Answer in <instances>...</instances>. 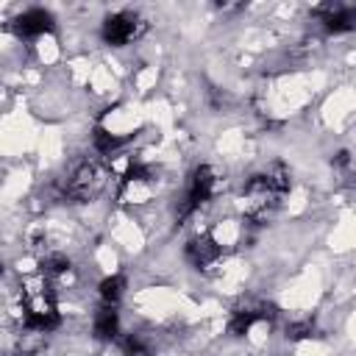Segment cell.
Listing matches in <instances>:
<instances>
[{"label":"cell","instance_id":"cell-1","mask_svg":"<svg viewBox=\"0 0 356 356\" xmlns=\"http://www.w3.org/2000/svg\"><path fill=\"white\" fill-rule=\"evenodd\" d=\"M286 189H289V172L281 164H275L267 172L253 175L242 189V211H245V217L250 222H256V225L264 222L273 214V209L278 206V200L286 195Z\"/></svg>","mask_w":356,"mask_h":356},{"label":"cell","instance_id":"cell-2","mask_svg":"<svg viewBox=\"0 0 356 356\" xmlns=\"http://www.w3.org/2000/svg\"><path fill=\"white\" fill-rule=\"evenodd\" d=\"M61 314L53 303V292L44 278L25 284V328L33 331H53L58 328Z\"/></svg>","mask_w":356,"mask_h":356},{"label":"cell","instance_id":"cell-3","mask_svg":"<svg viewBox=\"0 0 356 356\" xmlns=\"http://www.w3.org/2000/svg\"><path fill=\"white\" fill-rule=\"evenodd\" d=\"M106 184V167L97 159H83L72 167V172L64 181V197L83 203L89 197H95Z\"/></svg>","mask_w":356,"mask_h":356},{"label":"cell","instance_id":"cell-4","mask_svg":"<svg viewBox=\"0 0 356 356\" xmlns=\"http://www.w3.org/2000/svg\"><path fill=\"white\" fill-rule=\"evenodd\" d=\"M211 189H214V172L209 164H200L195 172H192V181H189V189H186V197L178 209V217H189L195 209H200L209 197H211Z\"/></svg>","mask_w":356,"mask_h":356},{"label":"cell","instance_id":"cell-5","mask_svg":"<svg viewBox=\"0 0 356 356\" xmlns=\"http://www.w3.org/2000/svg\"><path fill=\"white\" fill-rule=\"evenodd\" d=\"M136 31H139L136 14H131V11H117V14H108V17L103 19L100 36H103L106 44L120 47V44H128V42L136 36Z\"/></svg>","mask_w":356,"mask_h":356},{"label":"cell","instance_id":"cell-6","mask_svg":"<svg viewBox=\"0 0 356 356\" xmlns=\"http://www.w3.org/2000/svg\"><path fill=\"white\" fill-rule=\"evenodd\" d=\"M150 170L145 164H128V170L122 172V184H120V200L131 203V200H145L150 195Z\"/></svg>","mask_w":356,"mask_h":356},{"label":"cell","instance_id":"cell-7","mask_svg":"<svg viewBox=\"0 0 356 356\" xmlns=\"http://www.w3.org/2000/svg\"><path fill=\"white\" fill-rule=\"evenodd\" d=\"M222 253V245L214 239V236H195L186 242V259L197 267V270H206L211 267Z\"/></svg>","mask_w":356,"mask_h":356},{"label":"cell","instance_id":"cell-8","mask_svg":"<svg viewBox=\"0 0 356 356\" xmlns=\"http://www.w3.org/2000/svg\"><path fill=\"white\" fill-rule=\"evenodd\" d=\"M14 31L17 36H42L53 31V14L44 8H28L14 19Z\"/></svg>","mask_w":356,"mask_h":356},{"label":"cell","instance_id":"cell-9","mask_svg":"<svg viewBox=\"0 0 356 356\" xmlns=\"http://www.w3.org/2000/svg\"><path fill=\"white\" fill-rule=\"evenodd\" d=\"M273 314H275V306L273 303H256V306H248V309H236L234 317H231V323H228V331L234 337H242L256 320H267Z\"/></svg>","mask_w":356,"mask_h":356},{"label":"cell","instance_id":"cell-10","mask_svg":"<svg viewBox=\"0 0 356 356\" xmlns=\"http://www.w3.org/2000/svg\"><path fill=\"white\" fill-rule=\"evenodd\" d=\"M317 14H320L325 31H331V33L356 28V8H350V6H320Z\"/></svg>","mask_w":356,"mask_h":356},{"label":"cell","instance_id":"cell-11","mask_svg":"<svg viewBox=\"0 0 356 356\" xmlns=\"http://www.w3.org/2000/svg\"><path fill=\"white\" fill-rule=\"evenodd\" d=\"M117 325H120V317L114 312V306H103L95 317V334L100 339H114L117 337Z\"/></svg>","mask_w":356,"mask_h":356},{"label":"cell","instance_id":"cell-12","mask_svg":"<svg viewBox=\"0 0 356 356\" xmlns=\"http://www.w3.org/2000/svg\"><path fill=\"white\" fill-rule=\"evenodd\" d=\"M122 289H125V278L122 275H108L100 281V298L106 306H114L120 298H122Z\"/></svg>","mask_w":356,"mask_h":356},{"label":"cell","instance_id":"cell-13","mask_svg":"<svg viewBox=\"0 0 356 356\" xmlns=\"http://www.w3.org/2000/svg\"><path fill=\"white\" fill-rule=\"evenodd\" d=\"M95 147H97V153H111L120 142H122V136H117V134H111V131H106L103 125H97L95 128Z\"/></svg>","mask_w":356,"mask_h":356},{"label":"cell","instance_id":"cell-14","mask_svg":"<svg viewBox=\"0 0 356 356\" xmlns=\"http://www.w3.org/2000/svg\"><path fill=\"white\" fill-rule=\"evenodd\" d=\"M314 331H317V325H314L312 317L295 320V323L286 325V337H289V339H309V337H314Z\"/></svg>","mask_w":356,"mask_h":356},{"label":"cell","instance_id":"cell-15","mask_svg":"<svg viewBox=\"0 0 356 356\" xmlns=\"http://www.w3.org/2000/svg\"><path fill=\"white\" fill-rule=\"evenodd\" d=\"M64 270H70V261L61 256V253H53V256H44L42 259V275L47 278V275H58V273H64Z\"/></svg>","mask_w":356,"mask_h":356},{"label":"cell","instance_id":"cell-16","mask_svg":"<svg viewBox=\"0 0 356 356\" xmlns=\"http://www.w3.org/2000/svg\"><path fill=\"white\" fill-rule=\"evenodd\" d=\"M122 348H125V356H150V348H147V345H145V339H142V337H136V334H134V337H128Z\"/></svg>","mask_w":356,"mask_h":356}]
</instances>
